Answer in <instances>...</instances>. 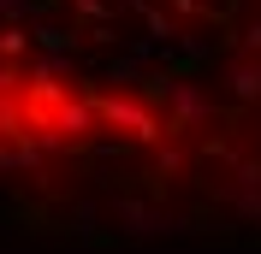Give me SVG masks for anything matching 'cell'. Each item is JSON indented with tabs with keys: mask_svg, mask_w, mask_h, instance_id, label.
Listing matches in <instances>:
<instances>
[{
	"mask_svg": "<svg viewBox=\"0 0 261 254\" xmlns=\"http://www.w3.org/2000/svg\"><path fill=\"white\" fill-rule=\"evenodd\" d=\"M231 89L238 95H261V71H231Z\"/></svg>",
	"mask_w": 261,
	"mask_h": 254,
	"instance_id": "1",
	"label": "cell"
}]
</instances>
